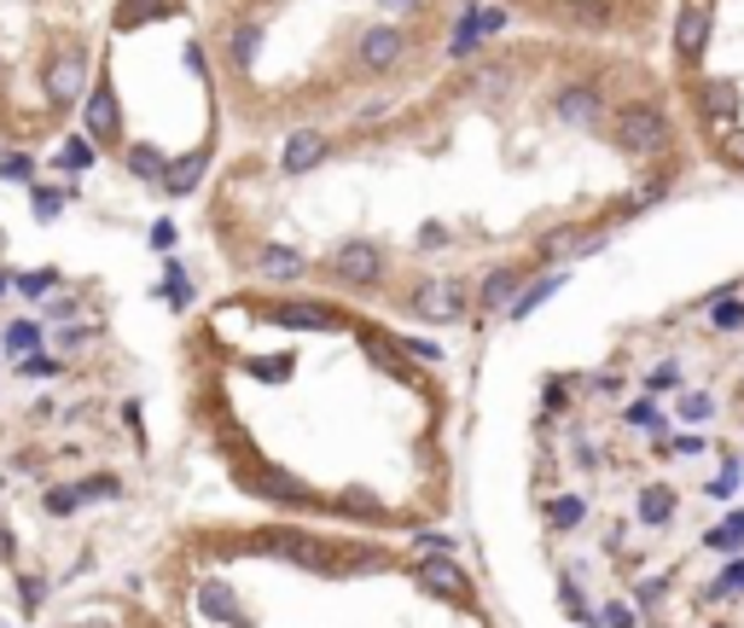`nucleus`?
Instances as JSON below:
<instances>
[{
	"label": "nucleus",
	"instance_id": "ea45409f",
	"mask_svg": "<svg viewBox=\"0 0 744 628\" xmlns=\"http://www.w3.org/2000/svg\"><path fill=\"white\" fill-rule=\"evenodd\" d=\"M407 350L419 361H442V350H437V343H425V338H407Z\"/></svg>",
	"mask_w": 744,
	"mask_h": 628
},
{
	"label": "nucleus",
	"instance_id": "f03ea898",
	"mask_svg": "<svg viewBox=\"0 0 744 628\" xmlns=\"http://www.w3.org/2000/svg\"><path fill=\"white\" fill-rule=\"evenodd\" d=\"M41 88H47V99H53V106H76V99H81V88H88V58H81L76 47L53 53L47 65H41Z\"/></svg>",
	"mask_w": 744,
	"mask_h": 628
},
{
	"label": "nucleus",
	"instance_id": "4be33fe9",
	"mask_svg": "<svg viewBox=\"0 0 744 628\" xmlns=\"http://www.w3.org/2000/svg\"><path fill=\"white\" fill-rule=\"evenodd\" d=\"M506 88H512V76H506L501 65H483V70H478V93H483V99H506Z\"/></svg>",
	"mask_w": 744,
	"mask_h": 628
},
{
	"label": "nucleus",
	"instance_id": "7c9ffc66",
	"mask_svg": "<svg viewBox=\"0 0 744 628\" xmlns=\"http://www.w3.org/2000/svg\"><path fill=\"white\" fill-rule=\"evenodd\" d=\"M599 628H634V605H605V612H599Z\"/></svg>",
	"mask_w": 744,
	"mask_h": 628
},
{
	"label": "nucleus",
	"instance_id": "2f4dec72",
	"mask_svg": "<svg viewBox=\"0 0 744 628\" xmlns=\"http://www.w3.org/2000/svg\"><path fill=\"white\" fill-rule=\"evenodd\" d=\"M106 495H117V477H94L76 489V500H106Z\"/></svg>",
	"mask_w": 744,
	"mask_h": 628
},
{
	"label": "nucleus",
	"instance_id": "aec40b11",
	"mask_svg": "<svg viewBox=\"0 0 744 628\" xmlns=\"http://www.w3.org/2000/svg\"><path fill=\"white\" fill-rule=\"evenodd\" d=\"M35 343H41V327L35 320H18V327H7V350L24 361V355H35Z\"/></svg>",
	"mask_w": 744,
	"mask_h": 628
},
{
	"label": "nucleus",
	"instance_id": "72a5a7b5",
	"mask_svg": "<svg viewBox=\"0 0 744 628\" xmlns=\"http://www.w3.org/2000/svg\"><path fill=\"white\" fill-rule=\"evenodd\" d=\"M675 384H680V367H657L646 390H652V396H664V390H675Z\"/></svg>",
	"mask_w": 744,
	"mask_h": 628
},
{
	"label": "nucleus",
	"instance_id": "9d476101",
	"mask_svg": "<svg viewBox=\"0 0 744 628\" xmlns=\"http://www.w3.org/2000/svg\"><path fill=\"white\" fill-rule=\"evenodd\" d=\"M267 547H274L280 559H292V564H308V571H332V564H338L332 547H320V541H308V536H274Z\"/></svg>",
	"mask_w": 744,
	"mask_h": 628
},
{
	"label": "nucleus",
	"instance_id": "bb28decb",
	"mask_svg": "<svg viewBox=\"0 0 744 628\" xmlns=\"http://www.w3.org/2000/svg\"><path fill=\"white\" fill-rule=\"evenodd\" d=\"M58 210H65V192H58V187H35V216L53 221Z\"/></svg>",
	"mask_w": 744,
	"mask_h": 628
},
{
	"label": "nucleus",
	"instance_id": "e433bc0d",
	"mask_svg": "<svg viewBox=\"0 0 744 628\" xmlns=\"http://www.w3.org/2000/svg\"><path fill=\"white\" fill-rule=\"evenodd\" d=\"M733 587H744V559H738V564H733V571H727V576H721V582L710 587V594L721 599V594H733Z\"/></svg>",
	"mask_w": 744,
	"mask_h": 628
},
{
	"label": "nucleus",
	"instance_id": "2eb2a0df",
	"mask_svg": "<svg viewBox=\"0 0 744 628\" xmlns=\"http://www.w3.org/2000/svg\"><path fill=\"white\" fill-rule=\"evenodd\" d=\"M698 106H704V117L721 129V123H733V117H738V88L733 82H704V88H698Z\"/></svg>",
	"mask_w": 744,
	"mask_h": 628
},
{
	"label": "nucleus",
	"instance_id": "39448f33",
	"mask_svg": "<svg viewBox=\"0 0 744 628\" xmlns=\"http://www.w3.org/2000/svg\"><path fill=\"white\" fill-rule=\"evenodd\" d=\"M81 123H88V140H99V146H117L122 140V106H117V93L99 82L88 93V106H81Z\"/></svg>",
	"mask_w": 744,
	"mask_h": 628
},
{
	"label": "nucleus",
	"instance_id": "79ce46f5",
	"mask_svg": "<svg viewBox=\"0 0 744 628\" xmlns=\"http://www.w3.org/2000/svg\"><path fill=\"white\" fill-rule=\"evenodd\" d=\"M628 419H634V425H657V414H652V401H634V408H628Z\"/></svg>",
	"mask_w": 744,
	"mask_h": 628
},
{
	"label": "nucleus",
	"instance_id": "a211bd4d",
	"mask_svg": "<svg viewBox=\"0 0 744 628\" xmlns=\"http://www.w3.org/2000/svg\"><path fill=\"white\" fill-rule=\"evenodd\" d=\"M518 279H524V268H512V262H506V268H494L489 279H483V302H489V309H501V302H512V291H518Z\"/></svg>",
	"mask_w": 744,
	"mask_h": 628
},
{
	"label": "nucleus",
	"instance_id": "1a4fd4ad",
	"mask_svg": "<svg viewBox=\"0 0 744 628\" xmlns=\"http://www.w3.org/2000/svg\"><path fill=\"white\" fill-rule=\"evenodd\" d=\"M413 309H419L425 320H460L466 315V297H460V286L430 279V286H419V297H413Z\"/></svg>",
	"mask_w": 744,
	"mask_h": 628
},
{
	"label": "nucleus",
	"instance_id": "37998d69",
	"mask_svg": "<svg viewBox=\"0 0 744 628\" xmlns=\"http://www.w3.org/2000/svg\"><path fill=\"white\" fill-rule=\"evenodd\" d=\"M0 297H7V274H0Z\"/></svg>",
	"mask_w": 744,
	"mask_h": 628
},
{
	"label": "nucleus",
	"instance_id": "f8f14e48",
	"mask_svg": "<svg viewBox=\"0 0 744 628\" xmlns=\"http://www.w3.org/2000/svg\"><path fill=\"white\" fill-rule=\"evenodd\" d=\"M256 274H262V279H303V274H308V256L292 251V245H267V251L256 256Z\"/></svg>",
	"mask_w": 744,
	"mask_h": 628
},
{
	"label": "nucleus",
	"instance_id": "c85d7f7f",
	"mask_svg": "<svg viewBox=\"0 0 744 628\" xmlns=\"http://www.w3.org/2000/svg\"><path fill=\"white\" fill-rule=\"evenodd\" d=\"M710 495L715 500H727V495H738V465L727 460V465H721V477H710Z\"/></svg>",
	"mask_w": 744,
	"mask_h": 628
},
{
	"label": "nucleus",
	"instance_id": "423d86ee",
	"mask_svg": "<svg viewBox=\"0 0 744 628\" xmlns=\"http://www.w3.org/2000/svg\"><path fill=\"white\" fill-rule=\"evenodd\" d=\"M704 42H710V12L704 7H680L675 12V58H692L704 53Z\"/></svg>",
	"mask_w": 744,
	"mask_h": 628
},
{
	"label": "nucleus",
	"instance_id": "4468645a",
	"mask_svg": "<svg viewBox=\"0 0 744 628\" xmlns=\"http://www.w3.org/2000/svg\"><path fill=\"white\" fill-rule=\"evenodd\" d=\"M292 175H303V169H315V164H326V140L315 134V129H303V134H292L285 140V157H280Z\"/></svg>",
	"mask_w": 744,
	"mask_h": 628
},
{
	"label": "nucleus",
	"instance_id": "dca6fc26",
	"mask_svg": "<svg viewBox=\"0 0 744 628\" xmlns=\"http://www.w3.org/2000/svg\"><path fill=\"white\" fill-rule=\"evenodd\" d=\"M675 518V489L669 483H646V489H639V524H669Z\"/></svg>",
	"mask_w": 744,
	"mask_h": 628
},
{
	"label": "nucleus",
	"instance_id": "393cba45",
	"mask_svg": "<svg viewBox=\"0 0 744 628\" xmlns=\"http://www.w3.org/2000/svg\"><path fill=\"white\" fill-rule=\"evenodd\" d=\"M721 164H733L738 175H744V129H727V134H721Z\"/></svg>",
	"mask_w": 744,
	"mask_h": 628
},
{
	"label": "nucleus",
	"instance_id": "f704fd0d",
	"mask_svg": "<svg viewBox=\"0 0 744 628\" xmlns=\"http://www.w3.org/2000/svg\"><path fill=\"white\" fill-rule=\"evenodd\" d=\"M76 489H47V513H76Z\"/></svg>",
	"mask_w": 744,
	"mask_h": 628
},
{
	"label": "nucleus",
	"instance_id": "f257e3e1",
	"mask_svg": "<svg viewBox=\"0 0 744 628\" xmlns=\"http://www.w3.org/2000/svg\"><path fill=\"white\" fill-rule=\"evenodd\" d=\"M616 146H623L628 157H652L669 146V117L657 106H623V117H616Z\"/></svg>",
	"mask_w": 744,
	"mask_h": 628
},
{
	"label": "nucleus",
	"instance_id": "0eeeda50",
	"mask_svg": "<svg viewBox=\"0 0 744 628\" xmlns=\"http://www.w3.org/2000/svg\"><path fill=\"white\" fill-rule=\"evenodd\" d=\"M204 169H210V146L204 152H186L175 157V164H163V180H157V192H169V198H186L204 180Z\"/></svg>",
	"mask_w": 744,
	"mask_h": 628
},
{
	"label": "nucleus",
	"instance_id": "473e14b6",
	"mask_svg": "<svg viewBox=\"0 0 744 628\" xmlns=\"http://www.w3.org/2000/svg\"><path fill=\"white\" fill-rule=\"evenodd\" d=\"M0 175H7V180H30V175H35V164H30V157H18V152H12L7 164H0Z\"/></svg>",
	"mask_w": 744,
	"mask_h": 628
},
{
	"label": "nucleus",
	"instance_id": "20e7f679",
	"mask_svg": "<svg viewBox=\"0 0 744 628\" xmlns=\"http://www.w3.org/2000/svg\"><path fill=\"white\" fill-rule=\"evenodd\" d=\"M332 274L349 279V286H372V279L384 274V256H379V245H366V239H349V245L332 251Z\"/></svg>",
	"mask_w": 744,
	"mask_h": 628
},
{
	"label": "nucleus",
	"instance_id": "c9c22d12",
	"mask_svg": "<svg viewBox=\"0 0 744 628\" xmlns=\"http://www.w3.org/2000/svg\"><path fill=\"white\" fill-rule=\"evenodd\" d=\"M715 327L738 332V327H744V309H738V302H721V309H715Z\"/></svg>",
	"mask_w": 744,
	"mask_h": 628
},
{
	"label": "nucleus",
	"instance_id": "f3484780",
	"mask_svg": "<svg viewBox=\"0 0 744 628\" xmlns=\"http://www.w3.org/2000/svg\"><path fill=\"white\" fill-rule=\"evenodd\" d=\"M558 117H565V123H599V93L593 88H565L558 93Z\"/></svg>",
	"mask_w": 744,
	"mask_h": 628
},
{
	"label": "nucleus",
	"instance_id": "412c9836",
	"mask_svg": "<svg viewBox=\"0 0 744 628\" xmlns=\"http://www.w3.org/2000/svg\"><path fill=\"white\" fill-rule=\"evenodd\" d=\"M704 541H710V547H721V553H733V547L744 541V513H733L727 524H715V530H710Z\"/></svg>",
	"mask_w": 744,
	"mask_h": 628
},
{
	"label": "nucleus",
	"instance_id": "a19ab883",
	"mask_svg": "<svg viewBox=\"0 0 744 628\" xmlns=\"http://www.w3.org/2000/svg\"><path fill=\"white\" fill-rule=\"evenodd\" d=\"M379 7H390V12H402V18H413V12H425V0H379Z\"/></svg>",
	"mask_w": 744,
	"mask_h": 628
},
{
	"label": "nucleus",
	"instance_id": "9b49d317",
	"mask_svg": "<svg viewBox=\"0 0 744 628\" xmlns=\"http://www.w3.org/2000/svg\"><path fill=\"white\" fill-rule=\"evenodd\" d=\"M274 320H280V327H292V332H332L338 327V315L320 309V302H280Z\"/></svg>",
	"mask_w": 744,
	"mask_h": 628
},
{
	"label": "nucleus",
	"instance_id": "cd10ccee",
	"mask_svg": "<svg viewBox=\"0 0 744 628\" xmlns=\"http://www.w3.org/2000/svg\"><path fill=\"white\" fill-rule=\"evenodd\" d=\"M47 286H58V274H53V268H35V274L18 279V291H30V297H47Z\"/></svg>",
	"mask_w": 744,
	"mask_h": 628
},
{
	"label": "nucleus",
	"instance_id": "6ab92c4d",
	"mask_svg": "<svg viewBox=\"0 0 744 628\" xmlns=\"http://www.w3.org/2000/svg\"><path fill=\"white\" fill-rule=\"evenodd\" d=\"M163 164H169V157H163L157 146H129V169H134L140 180H152V187L163 180Z\"/></svg>",
	"mask_w": 744,
	"mask_h": 628
},
{
	"label": "nucleus",
	"instance_id": "a878e982",
	"mask_svg": "<svg viewBox=\"0 0 744 628\" xmlns=\"http://www.w3.org/2000/svg\"><path fill=\"white\" fill-rule=\"evenodd\" d=\"M552 291H558V274H547V279H541V286H529V291H524L518 302H512V315H529V309H535V302H547Z\"/></svg>",
	"mask_w": 744,
	"mask_h": 628
},
{
	"label": "nucleus",
	"instance_id": "58836bf2",
	"mask_svg": "<svg viewBox=\"0 0 744 628\" xmlns=\"http://www.w3.org/2000/svg\"><path fill=\"white\" fill-rule=\"evenodd\" d=\"M152 245H157V251L175 245V221H157V228H152Z\"/></svg>",
	"mask_w": 744,
	"mask_h": 628
},
{
	"label": "nucleus",
	"instance_id": "b1692460",
	"mask_svg": "<svg viewBox=\"0 0 744 628\" xmlns=\"http://www.w3.org/2000/svg\"><path fill=\"white\" fill-rule=\"evenodd\" d=\"M547 513H552V524H558V530H570V524H582V513H588V506L576 500V495H565V500H552Z\"/></svg>",
	"mask_w": 744,
	"mask_h": 628
},
{
	"label": "nucleus",
	"instance_id": "6e6552de",
	"mask_svg": "<svg viewBox=\"0 0 744 628\" xmlns=\"http://www.w3.org/2000/svg\"><path fill=\"white\" fill-rule=\"evenodd\" d=\"M198 612L216 617V623H227V628H244V623H251V617H244V599H239L227 582H204V587H198Z\"/></svg>",
	"mask_w": 744,
	"mask_h": 628
},
{
	"label": "nucleus",
	"instance_id": "4c0bfd02",
	"mask_svg": "<svg viewBox=\"0 0 744 628\" xmlns=\"http://www.w3.org/2000/svg\"><path fill=\"white\" fill-rule=\"evenodd\" d=\"M169 302H175V309H186V302H193V286H186L180 274H169Z\"/></svg>",
	"mask_w": 744,
	"mask_h": 628
},
{
	"label": "nucleus",
	"instance_id": "5701e85b",
	"mask_svg": "<svg viewBox=\"0 0 744 628\" xmlns=\"http://www.w3.org/2000/svg\"><path fill=\"white\" fill-rule=\"evenodd\" d=\"M94 164V146L88 140H65V152H58V169H88Z\"/></svg>",
	"mask_w": 744,
	"mask_h": 628
},
{
	"label": "nucleus",
	"instance_id": "ddd939ff",
	"mask_svg": "<svg viewBox=\"0 0 744 628\" xmlns=\"http://www.w3.org/2000/svg\"><path fill=\"white\" fill-rule=\"evenodd\" d=\"M419 582L430 587V594H442V599H471V587H466V576L448 564V553L430 559V564H419Z\"/></svg>",
	"mask_w": 744,
	"mask_h": 628
},
{
	"label": "nucleus",
	"instance_id": "c756f323",
	"mask_svg": "<svg viewBox=\"0 0 744 628\" xmlns=\"http://www.w3.org/2000/svg\"><path fill=\"white\" fill-rule=\"evenodd\" d=\"M680 414H687V419H710V414H715V401H710L704 390H692V396H680Z\"/></svg>",
	"mask_w": 744,
	"mask_h": 628
},
{
	"label": "nucleus",
	"instance_id": "7ed1b4c3",
	"mask_svg": "<svg viewBox=\"0 0 744 628\" xmlns=\"http://www.w3.org/2000/svg\"><path fill=\"white\" fill-rule=\"evenodd\" d=\"M355 58H361V70L384 76V70H396L402 58H407V35H402L396 24H372V30H361Z\"/></svg>",
	"mask_w": 744,
	"mask_h": 628
}]
</instances>
